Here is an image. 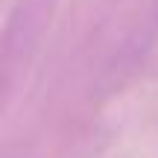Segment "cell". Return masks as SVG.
<instances>
[{"mask_svg": "<svg viewBox=\"0 0 158 158\" xmlns=\"http://www.w3.org/2000/svg\"><path fill=\"white\" fill-rule=\"evenodd\" d=\"M53 6L56 0H18L15 3L3 35V62L9 70L35 50V44L41 41L47 23H50Z\"/></svg>", "mask_w": 158, "mask_h": 158, "instance_id": "obj_1", "label": "cell"}]
</instances>
